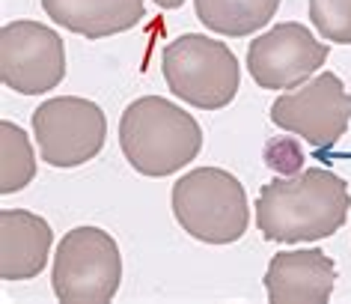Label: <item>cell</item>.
Masks as SVG:
<instances>
[{"label": "cell", "mask_w": 351, "mask_h": 304, "mask_svg": "<svg viewBox=\"0 0 351 304\" xmlns=\"http://www.w3.org/2000/svg\"><path fill=\"white\" fill-rule=\"evenodd\" d=\"M348 209L351 194L346 182L324 167H306L295 176H277L262 185L256 227L268 242H319L346 224Z\"/></svg>", "instance_id": "obj_1"}, {"label": "cell", "mask_w": 351, "mask_h": 304, "mask_svg": "<svg viewBox=\"0 0 351 304\" xmlns=\"http://www.w3.org/2000/svg\"><path fill=\"white\" fill-rule=\"evenodd\" d=\"M197 19L221 36H250L280 10V0H194Z\"/></svg>", "instance_id": "obj_13"}, {"label": "cell", "mask_w": 351, "mask_h": 304, "mask_svg": "<svg viewBox=\"0 0 351 304\" xmlns=\"http://www.w3.org/2000/svg\"><path fill=\"white\" fill-rule=\"evenodd\" d=\"M122 283L119 245L101 227H75L57 245L51 286L66 304H108Z\"/></svg>", "instance_id": "obj_5"}, {"label": "cell", "mask_w": 351, "mask_h": 304, "mask_svg": "<svg viewBox=\"0 0 351 304\" xmlns=\"http://www.w3.org/2000/svg\"><path fill=\"white\" fill-rule=\"evenodd\" d=\"M33 135L42 161L51 167H81L104 150V110L81 95L48 99L33 110Z\"/></svg>", "instance_id": "obj_6"}, {"label": "cell", "mask_w": 351, "mask_h": 304, "mask_svg": "<svg viewBox=\"0 0 351 304\" xmlns=\"http://www.w3.org/2000/svg\"><path fill=\"white\" fill-rule=\"evenodd\" d=\"M119 146L143 176H173L203 150V128L188 110L161 95L134 99L119 117Z\"/></svg>", "instance_id": "obj_2"}, {"label": "cell", "mask_w": 351, "mask_h": 304, "mask_svg": "<svg viewBox=\"0 0 351 304\" xmlns=\"http://www.w3.org/2000/svg\"><path fill=\"white\" fill-rule=\"evenodd\" d=\"M310 21L324 42L351 45V0H310Z\"/></svg>", "instance_id": "obj_15"}, {"label": "cell", "mask_w": 351, "mask_h": 304, "mask_svg": "<svg viewBox=\"0 0 351 304\" xmlns=\"http://www.w3.org/2000/svg\"><path fill=\"white\" fill-rule=\"evenodd\" d=\"M158 6H161V10H179L182 3H185V0H155Z\"/></svg>", "instance_id": "obj_17"}, {"label": "cell", "mask_w": 351, "mask_h": 304, "mask_svg": "<svg viewBox=\"0 0 351 304\" xmlns=\"http://www.w3.org/2000/svg\"><path fill=\"white\" fill-rule=\"evenodd\" d=\"M328 54L330 48L304 24L283 21L250 42L247 69L262 90H295L328 63Z\"/></svg>", "instance_id": "obj_9"}, {"label": "cell", "mask_w": 351, "mask_h": 304, "mask_svg": "<svg viewBox=\"0 0 351 304\" xmlns=\"http://www.w3.org/2000/svg\"><path fill=\"white\" fill-rule=\"evenodd\" d=\"M33 176H36V155L27 132L3 119L0 123V194H15L27 188Z\"/></svg>", "instance_id": "obj_14"}, {"label": "cell", "mask_w": 351, "mask_h": 304, "mask_svg": "<svg viewBox=\"0 0 351 304\" xmlns=\"http://www.w3.org/2000/svg\"><path fill=\"white\" fill-rule=\"evenodd\" d=\"M179 227L206 245H232L247 233L250 206L244 185L223 167H197L173 185Z\"/></svg>", "instance_id": "obj_3"}, {"label": "cell", "mask_w": 351, "mask_h": 304, "mask_svg": "<svg viewBox=\"0 0 351 304\" xmlns=\"http://www.w3.org/2000/svg\"><path fill=\"white\" fill-rule=\"evenodd\" d=\"M42 10L54 24L86 39L125 33L146 19L143 0H42Z\"/></svg>", "instance_id": "obj_12"}, {"label": "cell", "mask_w": 351, "mask_h": 304, "mask_svg": "<svg viewBox=\"0 0 351 304\" xmlns=\"http://www.w3.org/2000/svg\"><path fill=\"white\" fill-rule=\"evenodd\" d=\"M271 304H324L337 286V266L322 250H283L265 268Z\"/></svg>", "instance_id": "obj_10"}, {"label": "cell", "mask_w": 351, "mask_h": 304, "mask_svg": "<svg viewBox=\"0 0 351 304\" xmlns=\"http://www.w3.org/2000/svg\"><path fill=\"white\" fill-rule=\"evenodd\" d=\"M271 123L313 143L315 150H330L351 123V93L339 75L322 72L301 86L277 95L271 105Z\"/></svg>", "instance_id": "obj_7"}, {"label": "cell", "mask_w": 351, "mask_h": 304, "mask_svg": "<svg viewBox=\"0 0 351 304\" xmlns=\"http://www.w3.org/2000/svg\"><path fill=\"white\" fill-rule=\"evenodd\" d=\"M66 45L39 21H10L0 30V81L21 95H39L63 84Z\"/></svg>", "instance_id": "obj_8"}, {"label": "cell", "mask_w": 351, "mask_h": 304, "mask_svg": "<svg viewBox=\"0 0 351 304\" xmlns=\"http://www.w3.org/2000/svg\"><path fill=\"white\" fill-rule=\"evenodd\" d=\"M161 72L176 99L199 110L226 108L241 84V69L230 45L203 33L173 39L161 54Z\"/></svg>", "instance_id": "obj_4"}, {"label": "cell", "mask_w": 351, "mask_h": 304, "mask_svg": "<svg viewBox=\"0 0 351 304\" xmlns=\"http://www.w3.org/2000/svg\"><path fill=\"white\" fill-rule=\"evenodd\" d=\"M262 161L268 164L277 176H295L304 167V152L295 137H271L262 150Z\"/></svg>", "instance_id": "obj_16"}, {"label": "cell", "mask_w": 351, "mask_h": 304, "mask_svg": "<svg viewBox=\"0 0 351 304\" xmlns=\"http://www.w3.org/2000/svg\"><path fill=\"white\" fill-rule=\"evenodd\" d=\"M54 242L51 224L27 209H0V277L30 281L42 274Z\"/></svg>", "instance_id": "obj_11"}]
</instances>
